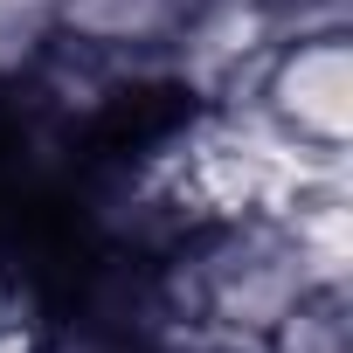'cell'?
Instances as JSON below:
<instances>
[{
    "mask_svg": "<svg viewBox=\"0 0 353 353\" xmlns=\"http://www.w3.org/2000/svg\"><path fill=\"white\" fill-rule=\"evenodd\" d=\"M312 284L291 215H229V222H201L188 229L181 256L159 277V305L166 319H208L229 332L263 339Z\"/></svg>",
    "mask_w": 353,
    "mask_h": 353,
    "instance_id": "6da1fadb",
    "label": "cell"
},
{
    "mask_svg": "<svg viewBox=\"0 0 353 353\" xmlns=\"http://www.w3.org/2000/svg\"><path fill=\"white\" fill-rule=\"evenodd\" d=\"M250 111L305 152H346V139H353V42L346 35L277 42L250 77Z\"/></svg>",
    "mask_w": 353,
    "mask_h": 353,
    "instance_id": "7a4b0ae2",
    "label": "cell"
},
{
    "mask_svg": "<svg viewBox=\"0 0 353 353\" xmlns=\"http://www.w3.org/2000/svg\"><path fill=\"white\" fill-rule=\"evenodd\" d=\"M194 0H56V42L83 63H159Z\"/></svg>",
    "mask_w": 353,
    "mask_h": 353,
    "instance_id": "3957f363",
    "label": "cell"
},
{
    "mask_svg": "<svg viewBox=\"0 0 353 353\" xmlns=\"http://www.w3.org/2000/svg\"><path fill=\"white\" fill-rule=\"evenodd\" d=\"M263 353H353L346 291H305V298L263 332Z\"/></svg>",
    "mask_w": 353,
    "mask_h": 353,
    "instance_id": "277c9868",
    "label": "cell"
},
{
    "mask_svg": "<svg viewBox=\"0 0 353 353\" xmlns=\"http://www.w3.org/2000/svg\"><path fill=\"white\" fill-rule=\"evenodd\" d=\"M0 353H42L35 332H28V319H8V325H0Z\"/></svg>",
    "mask_w": 353,
    "mask_h": 353,
    "instance_id": "5b68a950",
    "label": "cell"
}]
</instances>
